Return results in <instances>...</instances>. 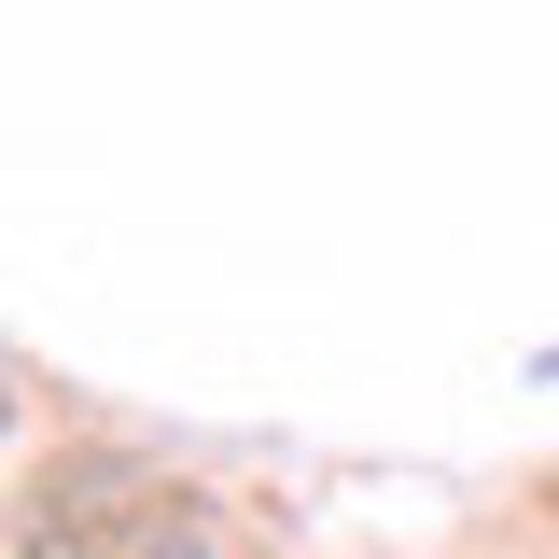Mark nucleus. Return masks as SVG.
Masks as SVG:
<instances>
[{
	"label": "nucleus",
	"instance_id": "1",
	"mask_svg": "<svg viewBox=\"0 0 559 559\" xmlns=\"http://www.w3.org/2000/svg\"><path fill=\"white\" fill-rule=\"evenodd\" d=\"M28 546L43 559H197L210 518H197V489H168V476L70 462V476H43V503H28Z\"/></svg>",
	"mask_w": 559,
	"mask_h": 559
}]
</instances>
